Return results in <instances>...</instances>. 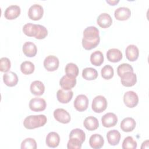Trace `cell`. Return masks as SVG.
I'll use <instances>...</instances> for the list:
<instances>
[{"label":"cell","instance_id":"obj_1","mask_svg":"<svg viewBox=\"0 0 149 149\" xmlns=\"http://www.w3.org/2000/svg\"><path fill=\"white\" fill-rule=\"evenodd\" d=\"M100 37L99 30L95 26L86 27L83 31L82 45L86 50H90L95 48L100 43Z\"/></svg>","mask_w":149,"mask_h":149},{"label":"cell","instance_id":"obj_2","mask_svg":"<svg viewBox=\"0 0 149 149\" xmlns=\"http://www.w3.org/2000/svg\"><path fill=\"white\" fill-rule=\"evenodd\" d=\"M23 31L26 36L39 40L45 38L48 35V30L44 26L30 23L23 26Z\"/></svg>","mask_w":149,"mask_h":149},{"label":"cell","instance_id":"obj_3","mask_svg":"<svg viewBox=\"0 0 149 149\" xmlns=\"http://www.w3.org/2000/svg\"><path fill=\"white\" fill-rule=\"evenodd\" d=\"M69 140L67 143L68 149H80L83 143L85 141L86 134L80 129H74L69 134Z\"/></svg>","mask_w":149,"mask_h":149},{"label":"cell","instance_id":"obj_4","mask_svg":"<svg viewBox=\"0 0 149 149\" xmlns=\"http://www.w3.org/2000/svg\"><path fill=\"white\" fill-rule=\"evenodd\" d=\"M47 121V118L44 115H30L24 119L23 125L27 129H33L44 126Z\"/></svg>","mask_w":149,"mask_h":149},{"label":"cell","instance_id":"obj_5","mask_svg":"<svg viewBox=\"0 0 149 149\" xmlns=\"http://www.w3.org/2000/svg\"><path fill=\"white\" fill-rule=\"evenodd\" d=\"M107 107V101L105 97L97 95L93 100L91 108L96 113H101L106 109Z\"/></svg>","mask_w":149,"mask_h":149},{"label":"cell","instance_id":"obj_6","mask_svg":"<svg viewBox=\"0 0 149 149\" xmlns=\"http://www.w3.org/2000/svg\"><path fill=\"white\" fill-rule=\"evenodd\" d=\"M43 14V8L39 4H34L31 5L28 10V16L29 18L33 20H40L42 17Z\"/></svg>","mask_w":149,"mask_h":149},{"label":"cell","instance_id":"obj_7","mask_svg":"<svg viewBox=\"0 0 149 149\" xmlns=\"http://www.w3.org/2000/svg\"><path fill=\"white\" fill-rule=\"evenodd\" d=\"M123 102L127 107L134 108L138 104V95L133 91H128L124 94Z\"/></svg>","mask_w":149,"mask_h":149},{"label":"cell","instance_id":"obj_8","mask_svg":"<svg viewBox=\"0 0 149 149\" xmlns=\"http://www.w3.org/2000/svg\"><path fill=\"white\" fill-rule=\"evenodd\" d=\"M29 105L31 111L40 112L44 111L46 108L47 104L44 99L42 98L35 97L30 100Z\"/></svg>","mask_w":149,"mask_h":149},{"label":"cell","instance_id":"obj_9","mask_svg":"<svg viewBox=\"0 0 149 149\" xmlns=\"http://www.w3.org/2000/svg\"><path fill=\"white\" fill-rule=\"evenodd\" d=\"M88 106V99L84 94L78 95L74 101V107L79 111L82 112L86 110Z\"/></svg>","mask_w":149,"mask_h":149},{"label":"cell","instance_id":"obj_10","mask_svg":"<svg viewBox=\"0 0 149 149\" xmlns=\"http://www.w3.org/2000/svg\"><path fill=\"white\" fill-rule=\"evenodd\" d=\"M59 61L58 58L54 55H49L44 61V68L49 72L56 70L59 67Z\"/></svg>","mask_w":149,"mask_h":149},{"label":"cell","instance_id":"obj_11","mask_svg":"<svg viewBox=\"0 0 149 149\" xmlns=\"http://www.w3.org/2000/svg\"><path fill=\"white\" fill-rule=\"evenodd\" d=\"M120 77L121 83L125 87L133 86L137 82L136 74L132 72H126Z\"/></svg>","mask_w":149,"mask_h":149},{"label":"cell","instance_id":"obj_12","mask_svg":"<svg viewBox=\"0 0 149 149\" xmlns=\"http://www.w3.org/2000/svg\"><path fill=\"white\" fill-rule=\"evenodd\" d=\"M54 118L59 122L66 124L70 121V115L64 109L58 108L54 111Z\"/></svg>","mask_w":149,"mask_h":149},{"label":"cell","instance_id":"obj_13","mask_svg":"<svg viewBox=\"0 0 149 149\" xmlns=\"http://www.w3.org/2000/svg\"><path fill=\"white\" fill-rule=\"evenodd\" d=\"M102 126L105 127H111L115 126L118 122L116 115L112 112L105 113L101 118Z\"/></svg>","mask_w":149,"mask_h":149},{"label":"cell","instance_id":"obj_14","mask_svg":"<svg viewBox=\"0 0 149 149\" xmlns=\"http://www.w3.org/2000/svg\"><path fill=\"white\" fill-rule=\"evenodd\" d=\"M20 14V8L16 5L8 6L5 10L4 16L8 20H13L17 18Z\"/></svg>","mask_w":149,"mask_h":149},{"label":"cell","instance_id":"obj_15","mask_svg":"<svg viewBox=\"0 0 149 149\" xmlns=\"http://www.w3.org/2000/svg\"><path fill=\"white\" fill-rule=\"evenodd\" d=\"M73 93L71 90H66L63 88L59 89L56 93L58 100L63 104L68 103L72 98Z\"/></svg>","mask_w":149,"mask_h":149},{"label":"cell","instance_id":"obj_16","mask_svg":"<svg viewBox=\"0 0 149 149\" xmlns=\"http://www.w3.org/2000/svg\"><path fill=\"white\" fill-rule=\"evenodd\" d=\"M76 84V79L75 77H69L67 75H65L62 77L59 81V84L61 87L66 90H71L73 88Z\"/></svg>","mask_w":149,"mask_h":149},{"label":"cell","instance_id":"obj_17","mask_svg":"<svg viewBox=\"0 0 149 149\" xmlns=\"http://www.w3.org/2000/svg\"><path fill=\"white\" fill-rule=\"evenodd\" d=\"M131 15L130 10L126 7H119L117 8L114 12L115 17L120 21L127 20Z\"/></svg>","mask_w":149,"mask_h":149},{"label":"cell","instance_id":"obj_18","mask_svg":"<svg viewBox=\"0 0 149 149\" xmlns=\"http://www.w3.org/2000/svg\"><path fill=\"white\" fill-rule=\"evenodd\" d=\"M97 22L101 27L106 29L111 26L112 23V19L108 13H102L98 16Z\"/></svg>","mask_w":149,"mask_h":149},{"label":"cell","instance_id":"obj_19","mask_svg":"<svg viewBox=\"0 0 149 149\" xmlns=\"http://www.w3.org/2000/svg\"><path fill=\"white\" fill-rule=\"evenodd\" d=\"M104 144L103 137L100 134H94L91 136L89 139V144L94 149L101 148Z\"/></svg>","mask_w":149,"mask_h":149},{"label":"cell","instance_id":"obj_20","mask_svg":"<svg viewBox=\"0 0 149 149\" xmlns=\"http://www.w3.org/2000/svg\"><path fill=\"white\" fill-rule=\"evenodd\" d=\"M125 54L126 58L129 61L133 62L137 59L139 55V51L137 46L132 44L126 47Z\"/></svg>","mask_w":149,"mask_h":149},{"label":"cell","instance_id":"obj_21","mask_svg":"<svg viewBox=\"0 0 149 149\" xmlns=\"http://www.w3.org/2000/svg\"><path fill=\"white\" fill-rule=\"evenodd\" d=\"M3 80L6 86L13 87L17 84L18 77L15 72L9 71L3 74Z\"/></svg>","mask_w":149,"mask_h":149},{"label":"cell","instance_id":"obj_22","mask_svg":"<svg viewBox=\"0 0 149 149\" xmlns=\"http://www.w3.org/2000/svg\"><path fill=\"white\" fill-rule=\"evenodd\" d=\"M136 122L134 119L130 117L124 118L120 123V129L125 132H130L134 130L136 127Z\"/></svg>","mask_w":149,"mask_h":149},{"label":"cell","instance_id":"obj_23","mask_svg":"<svg viewBox=\"0 0 149 149\" xmlns=\"http://www.w3.org/2000/svg\"><path fill=\"white\" fill-rule=\"evenodd\" d=\"M46 144L51 148H55L58 146L60 142V137L59 134L55 132H49L46 137Z\"/></svg>","mask_w":149,"mask_h":149},{"label":"cell","instance_id":"obj_24","mask_svg":"<svg viewBox=\"0 0 149 149\" xmlns=\"http://www.w3.org/2000/svg\"><path fill=\"white\" fill-rule=\"evenodd\" d=\"M122 52L117 48L109 49L107 52V58L111 62H118L122 59Z\"/></svg>","mask_w":149,"mask_h":149},{"label":"cell","instance_id":"obj_25","mask_svg":"<svg viewBox=\"0 0 149 149\" xmlns=\"http://www.w3.org/2000/svg\"><path fill=\"white\" fill-rule=\"evenodd\" d=\"M30 91L35 95H41L45 91V86L43 83L39 80H35L30 84Z\"/></svg>","mask_w":149,"mask_h":149},{"label":"cell","instance_id":"obj_26","mask_svg":"<svg viewBox=\"0 0 149 149\" xmlns=\"http://www.w3.org/2000/svg\"><path fill=\"white\" fill-rule=\"evenodd\" d=\"M24 54L28 57L34 56L37 52V48L36 45L32 42L27 41L26 42L22 48Z\"/></svg>","mask_w":149,"mask_h":149},{"label":"cell","instance_id":"obj_27","mask_svg":"<svg viewBox=\"0 0 149 149\" xmlns=\"http://www.w3.org/2000/svg\"><path fill=\"white\" fill-rule=\"evenodd\" d=\"M107 138L108 142L110 145L116 146L120 141V133L117 130H111L107 133Z\"/></svg>","mask_w":149,"mask_h":149},{"label":"cell","instance_id":"obj_28","mask_svg":"<svg viewBox=\"0 0 149 149\" xmlns=\"http://www.w3.org/2000/svg\"><path fill=\"white\" fill-rule=\"evenodd\" d=\"M84 126L86 129L90 131H93L97 129L99 126L98 119L93 116L87 117L83 122Z\"/></svg>","mask_w":149,"mask_h":149},{"label":"cell","instance_id":"obj_29","mask_svg":"<svg viewBox=\"0 0 149 149\" xmlns=\"http://www.w3.org/2000/svg\"><path fill=\"white\" fill-rule=\"evenodd\" d=\"M90 62L92 65L99 66L104 62V55L100 51H95L90 55Z\"/></svg>","mask_w":149,"mask_h":149},{"label":"cell","instance_id":"obj_30","mask_svg":"<svg viewBox=\"0 0 149 149\" xmlns=\"http://www.w3.org/2000/svg\"><path fill=\"white\" fill-rule=\"evenodd\" d=\"M98 76L96 69L93 68H86L82 71V77L87 80H95Z\"/></svg>","mask_w":149,"mask_h":149},{"label":"cell","instance_id":"obj_31","mask_svg":"<svg viewBox=\"0 0 149 149\" xmlns=\"http://www.w3.org/2000/svg\"><path fill=\"white\" fill-rule=\"evenodd\" d=\"M65 73L68 76L76 78L79 74V68L76 64L69 63L66 65Z\"/></svg>","mask_w":149,"mask_h":149},{"label":"cell","instance_id":"obj_32","mask_svg":"<svg viewBox=\"0 0 149 149\" xmlns=\"http://www.w3.org/2000/svg\"><path fill=\"white\" fill-rule=\"evenodd\" d=\"M34 65L30 61H24L20 65V70L24 74H30L34 71Z\"/></svg>","mask_w":149,"mask_h":149},{"label":"cell","instance_id":"obj_33","mask_svg":"<svg viewBox=\"0 0 149 149\" xmlns=\"http://www.w3.org/2000/svg\"><path fill=\"white\" fill-rule=\"evenodd\" d=\"M101 73L102 77L104 79L109 80L113 76L114 70L113 68L111 65H107L102 68L101 70Z\"/></svg>","mask_w":149,"mask_h":149},{"label":"cell","instance_id":"obj_34","mask_svg":"<svg viewBox=\"0 0 149 149\" xmlns=\"http://www.w3.org/2000/svg\"><path fill=\"white\" fill-rule=\"evenodd\" d=\"M137 142L133 139L132 136H127L123 140L122 143L123 149H135L137 148Z\"/></svg>","mask_w":149,"mask_h":149},{"label":"cell","instance_id":"obj_35","mask_svg":"<svg viewBox=\"0 0 149 149\" xmlns=\"http://www.w3.org/2000/svg\"><path fill=\"white\" fill-rule=\"evenodd\" d=\"M22 149H36L37 143L33 138H27L24 139L21 144Z\"/></svg>","mask_w":149,"mask_h":149},{"label":"cell","instance_id":"obj_36","mask_svg":"<svg viewBox=\"0 0 149 149\" xmlns=\"http://www.w3.org/2000/svg\"><path fill=\"white\" fill-rule=\"evenodd\" d=\"M11 66L10 60L6 57H3L0 59V70L2 72H8Z\"/></svg>","mask_w":149,"mask_h":149},{"label":"cell","instance_id":"obj_37","mask_svg":"<svg viewBox=\"0 0 149 149\" xmlns=\"http://www.w3.org/2000/svg\"><path fill=\"white\" fill-rule=\"evenodd\" d=\"M126 72H133V69L132 66L128 63L120 64L117 68V73L119 77H120L123 73Z\"/></svg>","mask_w":149,"mask_h":149},{"label":"cell","instance_id":"obj_38","mask_svg":"<svg viewBox=\"0 0 149 149\" xmlns=\"http://www.w3.org/2000/svg\"><path fill=\"white\" fill-rule=\"evenodd\" d=\"M119 2V0H118V1H116V0H115V1H108V0H107V2L109 4H110L111 5H115Z\"/></svg>","mask_w":149,"mask_h":149}]
</instances>
